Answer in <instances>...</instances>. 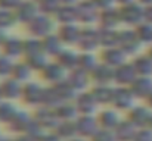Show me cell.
Listing matches in <instances>:
<instances>
[{
	"instance_id": "obj_1",
	"label": "cell",
	"mask_w": 152,
	"mask_h": 141,
	"mask_svg": "<svg viewBox=\"0 0 152 141\" xmlns=\"http://www.w3.org/2000/svg\"><path fill=\"white\" fill-rule=\"evenodd\" d=\"M120 9V18L121 25L127 28H136L142 22H145V6H142L139 1L118 6Z\"/></svg>"
},
{
	"instance_id": "obj_2",
	"label": "cell",
	"mask_w": 152,
	"mask_h": 141,
	"mask_svg": "<svg viewBox=\"0 0 152 141\" xmlns=\"http://www.w3.org/2000/svg\"><path fill=\"white\" fill-rule=\"evenodd\" d=\"M56 19L53 16L40 13L39 16H36L31 22H28L25 27L30 33L31 37H37V38H45L48 35L53 34L58 28H56Z\"/></svg>"
},
{
	"instance_id": "obj_3",
	"label": "cell",
	"mask_w": 152,
	"mask_h": 141,
	"mask_svg": "<svg viewBox=\"0 0 152 141\" xmlns=\"http://www.w3.org/2000/svg\"><path fill=\"white\" fill-rule=\"evenodd\" d=\"M117 46L120 47L127 56H136L139 48L142 46L134 28H127L124 27L123 30H118V41Z\"/></svg>"
},
{
	"instance_id": "obj_4",
	"label": "cell",
	"mask_w": 152,
	"mask_h": 141,
	"mask_svg": "<svg viewBox=\"0 0 152 141\" xmlns=\"http://www.w3.org/2000/svg\"><path fill=\"white\" fill-rule=\"evenodd\" d=\"M75 7H77V19L80 25L83 27L98 25L101 9L92 0H81L78 4H75Z\"/></svg>"
},
{
	"instance_id": "obj_5",
	"label": "cell",
	"mask_w": 152,
	"mask_h": 141,
	"mask_svg": "<svg viewBox=\"0 0 152 141\" xmlns=\"http://www.w3.org/2000/svg\"><path fill=\"white\" fill-rule=\"evenodd\" d=\"M77 46L81 47L84 51H93L95 48L101 47L99 43V27L98 25H87L83 27L80 40Z\"/></svg>"
},
{
	"instance_id": "obj_6",
	"label": "cell",
	"mask_w": 152,
	"mask_h": 141,
	"mask_svg": "<svg viewBox=\"0 0 152 141\" xmlns=\"http://www.w3.org/2000/svg\"><path fill=\"white\" fill-rule=\"evenodd\" d=\"M13 12H15V15H16L18 22L27 25V24L31 22L36 16L40 15V7H39V3H37V1H33V0H22Z\"/></svg>"
},
{
	"instance_id": "obj_7",
	"label": "cell",
	"mask_w": 152,
	"mask_h": 141,
	"mask_svg": "<svg viewBox=\"0 0 152 141\" xmlns=\"http://www.w3.org/2000/svg\"><path fill=\"white\" fill-rule=\"evenodd\" d=\"M134 98H136L134 94L132 93L129 87H118L114 88L111 104L117 110H130L134 106Z\"/></svg>"
},
{
	"instance_id": "obj_8",
	"label": "cell",
	"mask_w": 152,
	"mask_h": 141,
	"mask_svg": "<svg viewBox=\"0 0 152 141\" xmlns=\"http://www.w3.org/2000/svg\"><path fill=\"white\" fill-rule=\"evenodd\" d=\"M98 27L108 28V30H120L123 27L121 25V18H120V9H118V6L102 9L101 13H99Z\"/></svg>"
},
{
	"instance_id": "obj_9",
	"label": "cell",
	"mask_w": 152,
	"mask_h": 141,
	"mask_svg": "<svg viewBox=\"0 0 152 141\" xmlns=\"http://www.w3.org/2000/svg\"><path fill=\"white\" fill-rule=\"evenodd\" d=\"M81 30H83V25L80 24H64L58 27L56 34L61 37L65 46H74V44L77 46L81 35Z\"/></svg>"
},
{
	"instance_id": "obj_10",
	"label": "cell",
	"mask_w": 152,
	"mask_h": 141,
	"mask_svg": "<svg viewBox=\"0 0 152 141\" xmlns=\"http://www.w3.org/2000/svg\"><path fill=\"white\" fill-rule=\"evenodd\" d=\"M75 125H77V134L80 137H87V138H92L99 129L98 118H95L93 115H80L75 119Z\"/></svg>"
},
{
	"instance_id": "obj_11",
	"label": "cell",
	"mask_w": 152,
	"mask_h": 141,
	"mask_svg": "<svg viewBox=\"0 0 152 141\" xmlns=\"http://www.w3.org/2000/svg\"><path fill=\"white\" fill-rule=\"evenodd\" d=\"M152 119V109L149 106H133L129 110V121L137 128H148Z\"/></svg>"
},
{
	"instance_id": "obj_12",
	"label": "cell",
	"mask_w": 152,
	"mask_h": 141,
	"mask_svg": "<svg viewBox=\"0 0 152 141\" xmlns=\"http://www.w3.org/2000/svg\"><path fill=\"white\" fill-rule=\"evenodd\" d=\"M74 103L77 106V110L80 115H93L98 109V100L93 93H80L74 98Z\"/></svg>"
},
{
	"instance_id": "obj_13",
	"label": "cell",
	"mask_w": 152,
	"mask_h": 141,
	"mask_svg": "<svg viewBox=\"0 0 152 141\" xmlns=\"http://www.w3.org/2000/svg\"><path fill=\"white\" fill-rule=\"evenodd\" d=\"M126 57H127V54L118 46L105 47L101 53L102 62L106 63V65H109L111 68H118L120 65L126 63Z\"/></svg>"
},
{
	"instance_id": "obj_14",
	"label": "cell",
	"mask_w": 152,
	"mask_h": 141,
	"mask_svg": "<svg viewBox=\"0 0 152 141\" xmlns=\"http://www.w3.org/2000/svg\"><path fill=\"white\" fill-rule=\"evenodd\" d=\"M139 75H137V72H136V69H134V66H133V63L130 62V63H123V65H120L118 68H115V82L118 84V85H121V87H129L136 78H137Z\"/></svg>"
},
{
	"instance_id": "obj_15",
	"label": "cell",
	"mask_w": 152,
	"mask_h": 141,
	"mask_svg": "<svg viewBox=\"0 0 152 141\" xmlns=\"http://www.w3.org/2000/svg\"><path fill=\"white\" fill-rule=\"evenodd\" d=\"M90 78L95 81L96 85H102V84H111L115 80V68H111L109 65L103 63L101 65L98 63V66L90 72Z\"/></svg>"
},
{
	"instance_id": "obj_16",
	"label": "cell",
	"mask_w": 152,
	"mask_h": 141,
	"mask_svg": "<svg viewBox=\"0 0 152 141\" xmlns=\"http://www.w3.org/2000/svg\"><path fill=\"white\" fill-rule=\"evenodd\" d=\"M129 88L134 94L136 98H148L152 93V80L151 77H137Z\"/></svg>"
},
{
	"instance_id": "obj_17",
	"label": "cell",
	"mask_w": 152,
	"mask_h": 141,
	"mask_svg": "<svg viewBox=\"0 0 152 141\" xmlns=\"http://www.w3.org/2000/svg\"><path fill=\"white\" fill-rule=\"evenodd\" d=\"M98 122H99V128L115 131L117 127L121 124V119L118 118L117 110H114V109H106V110H102L101 113H99Z\"/></svg>"
},
{
	"instance_id": "obj_18",
	"label": "cell",
	"mask_w": 152,
	"mask_h": 141,
	"mask_svg": "<svg viewBox=\"0 0 152 141\" xmlns=\"http://www.w3.org/2000/svg\"><path fill=\"white\" fill-rule=\"evenodd\" d=\"M42 47H43V51L46 54H52V56H58L64 48H65V44L64 41L61 40V37L53 33L50 35L42 38Z\"/></svg>"
},
{
	"instance_id": "obj_19",
	"label": "cell",
	"mask_w": 152,
	"mask_h": 141,
	"mask_svg": "<svg viewBox=\"0 0 152 141\" xmlns=\"http://www.w3.org/2000/svg\"><path fill=\"white\" fill-rule=\"evenodd\" d=\"M0 91L4 98L13 100V98H18L19 95H22V87H21V82L16 81L15 78H7L0 84Z\"/></svg>"
},
{
	"instance_id": "obj_20",
	"label": "cell",
	"mask_w": 152,
	"mask_h": 141,
	"mask_svg": "<svg viewBox=\"0 0 152 141\" xmlns=\"http://www.w3.org/2000/svg\"><path fill=\"white\" fill-rule=\"evenodd\" d=\"M3 48V54L9 59H13L19 54L24 53V40H19L16 37H9L4 40V43L1 44Z\"/></svg>"
},
{
	"instance_id": "obj_21",
	"label": "cell",
	"mask_w": 152,
	"mask_h": 141,
	"mask_svg": "<svg viewBox=\"0 0 152 141\" xmlns=\"http://www.w3.org/2000/svg\"><path fill=\"white\" fill-rule=\"evenodd\" d=\"M22 95L27 103L30 104H37L43 103V95H45V88H42L39 84L28 82L25 87H22Z\"/></svg>"
},
{
	"instance_id": "obj_22",
	"label": "cell",
	"mask_w": 152,
	"mask_h": 141,
	"mask_svg": "<svg viewBox=\"0 0 152 141\" xmlns=\"http://www.w3.org/2000/svg\"><path fill=\"white\" fill-rule=\"evenodd\" d=\"M42 71H43V77L48 81H50L52 84H58V82L64 81L65 72H66V69L58 62L56 63H48Z\"/></svg>"
},
{
	"instance_id": "obj_23",
	"label": "cell",
	"mask_w": 152,
	"mask_h": 141,
	"mask_svg": "<svg viewBox=\"0 0 152 141\" xmlns=\"http://www.w3.org/2000/svg\"><path fill=\"white\" fill-rule=\"evenodd\" d=\"M56 19V22L59 25L64 24H78L77 19V7L75 6H68V4H62L61 9L58 10V13L53 16Z\"/></svg>"
},
{
	"instance_id": "obj_24",
	"label": "cell",
	"mask_w": 152,
	"mask_h": 141,
	"mask_svg": "<svg viewBox=\"0 0 152 141\" xmlns=\"http://www.w3.org/2000/svg\"><path fill=\"white\" fill-rule=\"evenodd\" d=\"M137 129H139V128L127 119V121H124V122L121 121V124L117 127V129H115L114 132H115L117 141H133L134 137H136Z\"/></svg>"
},
{
	"instance_id": "obj_25",
	"label": "cell",
	"mask_w": 152,
	"mask_h": 141,
	"mask_svg": "<svg viewBox=\"0 0 152 141\" xmlns=\"http://www.w3.org/2000/svg\"><path fill=\"white\" fill-rule=\"evenodd\" d=\"M132 63H133L139 77H152V59L149 57L148 53L134 56Z\"/></svg>"
},
{
	"instance_id": "obj_26",
	"label": "cell",
	"mask_w": 152,
	"mask_h": 141,
	"mask_svg": "<svg viewBox=\"0 0 152 141\" xmlns=\"http://www.w3.org/2000/svg\"><path fill=\"white\" fill-rule=\"evenodd\" d=\"M56 57H58V63H61L66 71H74L75 68H78V57H80V54L75 53L74 50L64 48Z\"/></svg>"
},
{
	"instance_id": "obj_27",
	"label": "cell",
	"mask_w": 152,
	"mask_h": 141,
	"mask_svg": "<svg viewBox=\"0 0 152 141\" xmlns=\"http://www.w3.org/2000/svg\"><path fill=\"white\" fill-rule=\"evenodd\" d=\"M89 80L90 78V72L87 71H83L80 68H75L74 71H71L69 77H68V81L71 82V85L78 91V90H83L87 84H89Z\"/></svg>"
},
{
	"instance_id": "obj_28",
	"label": "cell",
	"mask_w": 152,
	"mask_h": 141,
	"mask_svg": "<svg viewBox=\"0 0 152 141\" xmlns=\"http://www.w3.org/2000/svg\"><path fill=\"white\" fill-rule=\"evenodd\" d=\"M33 121H34V119H31L27 112L18 110L9 124L12 125L13 131H24V132H27V129L30 128V125L33 124Z\"/></svg>"
},
{
	"instance_id": "obj_29",
	"label": "cell",
	"mask_w": 152,
	"mask_h": 141,
	"mask_svg": "<svg viewBox=\"0 0 152 141\" xmlns=\"http://www.w3.org/2000/svg\"><path fill=\"white\" fill-rule=\"evenodd\" d=\"M92 93L96 97L99 104H105V103H111L112 94H114V88L109 84H102V85H96L92 90Z\"/></svg>"
},
{
	"instance_id": "obj_30",
	"label": "cell",
	"mask_w": 152,
	"mask_h": 141,
	"mask_svg": "<svg viewBox=\"0 0 152 141\" xmlns=\"http://www.w3.org/2000/svg\"><path fill=\"white\" fill-rule=\"evenodd\" d=\"M31 71H33V68L25 62V63H16V65H13V69H12V78H15L16 81H19V82H22V81H27L28 78H30V75H31Z\"/></svg>"
},
{
	"instance_id": "obj_31",
	"label": "cell",
	"mask_w": 152,
	"mask_h": 141,
	"mask_svg": "<svg viewBox=\"0 0 152 141\" xmlns=\"http://www.w3.org/2000/svg\"><path fill=\"white\" fill-rule=\"evenodd\" d=\"M139 40L142 44H152V24H148V22H142L140 25H137L134 28Z\"/></svg>"
},
{
	"instance_id": "obj_32",
	"label": "cell",
	"mask_w": 152,
	"mask_h": 141,
	"mask_svg": "<svg viewBox=\"0 0 152 141\" xmlns=\"http://www.w3.org/2000/svg\"><path fill=\"white\" fill-rule=\"evenodd\" d=\"M16 24H18V19H16V15L13 10L0 9V28L9 30V28L15 27Z\"/></svg>"
},
{
	"instance_id": "obj_33",
	"label": "cell",
	"mask_w": 152,
	"mask_h": 141,
	"mask_svg": "<svg viewBox=\"0 0 152 141\" xmlns=\"http://www.w3.org/2000/svg\"><path fill=\"white\" fill-rule=\"evenodd\" d=\"M61 6H62V3L59 0H42L39 3L40 13H45L49 16H55L58 13V10L61 9Z\"/></svg>"
},
{
	"instance_id": "obj_34",
	"label": "cell",
	"mask_w": 152,
	"mask_h": 141,
	"mask_svg": "<svg viewBox=\"0 0 152 141\" xmlns=\"http://www.w3.org/2000/svg\"><path fill=\"white\" fill-rule=\"evenodd\" d=\"M16 112H18L16 107L12 106L10 103H0V121L1 122H7L9 124Z\"/></svg>"
},
{
	"instance_id": "obj_35",
	"label": "cell",
	"mask_w": 152,
	"mask_h": 141,
	"mask_svg": "<svg viewBox=\"0 0 152 141\" xmlns=\"http://www.w3.org/2000/svg\"><path fill=\"white\" fill-rule=\"evenodd\" d=\"M92 141H117V137H115V132L114 131L99 128L98 132L92 137Z\"/></svg>"
},
{
	"instance_id": "obj_36",
	"label": "cell",
	"mask_w": 152,
	"mask_h": 141,
	"mask_svg": "<svg viewBox=\"0 0 152 141\" xmlns=\"http://www.w3.org/2000/svg\"><path fill=\"white\" fill-rule=\"evenodd\" d=\"M12 69H13V63L10 62L9 57H6L4 54L0 56V77H6L9 74H12Z\"/></svg>"
},
{
	"instance_id": "obj_37",
	"label": "cell",
	"mask_w": 152,
	"mask_h": 141,
	"mask_svg": "<svg viewBox=\"0 0 152 141\" xmlns=\"http://www.w3.org/2000/svg\"><path fill=\"white\" fill-rule=\"evenodd\" d=\"M133 141H152V129L151 128H139Z\"/></svg>"
},
{
	"instance_id": "obj_38",
	"label": "cell",
	"mask_w": 152,
	"mask_h": 141,
	"mask_svg": "<svg viewBox=\"0 0 152 141\" xmlns=\"http://www.w3.org/2000/svg\"><path fill=\"white\" fill-rule=\"evenodd\" d=\"M21 1H22V0H0V9L15 10Z\"/></svg>"
},
{
	"instance_id": "obj_39",
	"label": "cell",
	"mask_w": 152,
	"mask_h": 141,
	"mask_svg": "<svg viewBox=\"0 0 152 141\" xmlns=\"http://www.w3.org/2000/svg\"><path fill=\"white\" fill-rule=\"evenodd\" d=\"M99 9H108L112 6H117V0H92Z\"/></svg>"
},
{
	"instance_id": "obj_40",
	"label": "cell",
	"mask_w": 152,
	"mask_h": 141,
	"mask_svg": "<svg viewBox=\"0 0 152 141\" xmlns=\"http://www.w3.org/2000/svg\"><path fill=\"white\" fill-rule=\"evenodd\" d=\"M39 141H64V140L55 132V134H43Z\"/></svg>"
},
{
	"instance_id": "obj_41",
	"label": "cell",
	"mask_w": 152,
	"mask_h": 141,
	"mask_svg": "<svg viewBox=\"0 0 152 141\" xmlns=\"http://www.w3.org/2000/svg\"><path fill=\"white\" fill-rule=\"evenodd\" d=\"M145 22L152 24V6H146L145 7Z\"/></svg>"
},
{
	"instance_id": "obj_42",
	"label": "cell",
	"mask_w": 152,
	"mask_h": 141,
	"mask_svg": "<svg viewBox=\"0 0 152 141\" xmlns=\"http://www.w3.org/2000/svg\"><path fill=\"white\" fill-rule=\"evenodd\" d=\"M62 4H68V6H75V4H78L81 0H59Z\"/></svg>"
},
{
	"instance_id": "obj_43",
	"label": "cell",
	"mask_w": 152,
	"mask_h": 141,
	"mask_svg": "<svg viewBox=\"0 0 152 141\" xmlns=\"http://www.w3.org/2000/svg\"><path fill=\"white\" fill-rule=\"evenodd\" d=\"M13 141H37V140H34L33 137H30V135H21V137H18L16 140H13Z\"/></svg>"
},
{
	"instance_id": "obj_44",
	"label": "cell",
	"mask_w": 152,
	"mask_h": 141,
	"mask_svg": "<svg viewBox=\"0 0 152 141\" xmlns=\"http://www.w3.org/2000/svg\"><path fill=\"white\" fill-rule=\"evenodd\" d=\"M7 38V35H6V30H3V28H0V46L4 43V40Z\"/></svg>"
},
{
	"instance_id": "obj_45",
	"label": "cell",
	"mask_w": 152,
	"mask_h": 141,
	"mask_svg": "<svg viewBox=\"0 0 152 141\" xmlns=\"http://www.w3.org/2000/svg\"><path fill=\"white\" fill-rule=\"evenodd\" d=\"M137 0H117V6H123V4H130V3H134Z\"/></svg>"
},
{
	"instance_id": "obj_46",
	"label": "cell",
	"mask_w": 152,
	"mask_h": 141,
	"mask_svg": "<svg viewBox=\"0 0 152 141\" xmlns=\"http://www.w3.org/2000/svg\"><path fill=\"white\" fill-rule=\"evenodd\" d=\"M137 1H139L142 6H145V7H146V6H152V0H137Z\"/></svg>"
},
{
	"instance_id": "obj_47",
	"label": "cell",
	"mask_w": 152,
	"mask_h": 141,
	"mask_svg": "<svg viewBox=\"0 0 152 141\" xmlns=\"http://www.w3.org/2000/svg\"><path fill=\"white\" fill-rule=\"evenodd\" d=\"M146 100H148V106H149V107H151V109H152V93L149 94V97H148Z\"/></svg>"
},
{
	"instance_id": "obj_48",
	"label": "cell",
	"mask_w": 152,
	"mask_h": 141,
	"mask_svg": "<svg viewBox=\"0 0 152 141\" xmlns=\"http://www.w3.org/2000/svg\"><path fill=\"white\" fill-rule=\"evenodd\" d=\"M66 141H86V140H84V137H78V138H75V137H74V138H71V140H66Z\"/></svg>"
},
{
	"instance_id": "obj_49",
	"label": "cell",
	"mask_w": 152,
	"mask_h": 141,
	"mask_svg": "<svg viewBox=\"0 0 152 141\" xmlns=\"http://www.w3.org/2000/svg\"><path fill=\"white\" fill-rule=\"evenodd\" d=\"M148 54H149V57L152 59V44L149 46V50H148Z\"/></svg>"
},
{
	"instance_id": "obj_50",
	"label": "cell",
	"mask_w": 152,
	"mask_h": 141,
	"mask_svg": "<svg viewBox=\"0 0 152 141\" xmlns=\"http://www.w3.org/2000/svg\"><path fill=\"white\" fill-rule=\"evenodd\" d=\"M148 128H151L152 129V119H151V122H149V127H148Z\"/></svg>"
},
{
	"instance_id": "obj_51",
	"label": "cell",
	"mask_w": 152,
	"mask_h": 141,
	"mask_svg": "<svg viewBox=\"0 0 152 141\" xmlns=\"http://www.w3.org/2000/svg\"><path fill=\"white\" fill-rule=\"evenodd\" d=\"M33 1H37V3H40V1H42V0H33Z\"/></svg>"
}]
</instances>
